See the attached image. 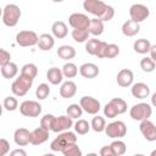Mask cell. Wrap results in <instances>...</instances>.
Wrapping results in <instances>:
<instances>
[{"mask_svg": "<svg viewBox=\"0 0 156 156\" xmlns=\"http://www.w3.org/2000/svg\"><path fill=\"white\" fill-rule=\"evenodd\" d=\"M77 143V136L73 132H62L61 134H58V136H56L51 144H50V149L52 151H63L68 145L71 144H76Z\"/></svg>", "mask_w": 156, "mask_h": 156, "instance_id": "obj_1", "label": "cell"}, {"mask_svg": "<svg viewBox=\"0 0 156 156\" xmlns=\"http://www.w3.org/2000/svg\"><path fill=\"white\" fill-rule=\"evenodd\" d=\"M21 9L16 4H7L2 10V23L7 27H15L21 18Z\"/></svg>", "mask_w": 156, "mask_h": 156, "instance_id": "obj_2", "label": "cell"}, {"mask_svg": "<svg viewBox=\"0 0 156 156\" xmlns=\"http://www.w3.org/2000/svg\"><path fill=\"white\" fill-rule=\"evenodd\" d=\"M33 80H34V79L20 74V77L16 78V79L13 80V83L11 84V91H12L13 95H16V96H24V95L29 91V89L32 88Z\"/></svg>", "mask_w": 156, "mask_h": 156, "instance_id": "obj_3", "label": "cell"}, {"mask_svg": "<svg viewBox=\"0 0 156 156\" xmlns=\"http://www.w3.org/2000/svg\"><path fill=\"white\" fill-rule=\"evenodd\" d=\"M152 113V107L146 104V102H140V104H135L134 106L130 107L129 110V115L134 121H146L149 119V117Z\"/></svg>", "mask_w": 156, "mask_h": 156, "instance_id": "obj_4", "label": "cell"}, {"mask_svg": "<svg viewBox=\"0 0 156 156\" xmlns=\"http://www.w3.org/2000/svg\"><path fill=\"white\" fill-rule=\"evenodd\" d=\"M39 37L33 30H21L16 34V43L20 46L27 48V46H34L38 45Z\"/></svg>", "mask_w": 156, "mask_h": 156, "instance_id": "obj_5", "label": "cell"}, {"mask_svg": "<svg viewBox=\"0 0 156 156\" xmlns=\"http://www.w3.org/2000/svg\"><path fill=\"white\" fill-rule=\"evenodd\" d=\"M105 133L108 138L119 139L127 134V126L122 121H115V122H111L106 126Z\"/></svg>", "mask_w": 156, "mask_h": 156, "instance_id": "obj_6", "label": "cell"}, {"mask_svg": "<svg viewBox=\"0 0 156 156\" xmlns=\"http://www.w3.org/2000/svg\"><path fill=\"white\" fill-rule=\"evenodd\" d=\"M150 15V10L147 6L143 5V4H133L130 7H129V16H130V20L136 22V23H140L143 21H145Z\"/></svg>", "mask_w": 156, "mask_h": 156, "instance_id": "obj_7", "label": "cell"}, {"mask_svg": "<svg viewBox=\"0 0 156 156\" xmlns=\"http://www.w3.org/2000/svg\"><path fill=\"white\" fill-rule=\"evenodd\" d=\"M20 112L26 117H38L41 113V105L38 101L26 100L20 105Z\"/></svg>", "mask_w": 156, "mask_h": 156, "instance_id": "obj_8", "label": "cell"}, {"mask_svg": "<svg viewBox=\"0 0 156 156\" xmlns=\"http://www.w3.org/2000/svg\"><path fill=\"white\" fill-rule=\"evenodd\" d=\"M83 7L89 13L96 16V18H100L107 7V4L100 0H85L83 2Z\"/></svg>", "mask_w": 156, "mask_h": 156, "instance_id": "obj_9", "label": "cell"}, {"mask_svg": "<svg viewBox=\"0 0 156 156\" xmlns=\"http://www.w3.org/2000/svg\"><path fill=\"white\" fill-rule=\"evenodd\" d=\"M68 23L73 29H89L90 18L84 13H72L68 17Z\"/></svg>", "mask_w": 156, "mask_h": 156, "instance_id": "obj_10", "label": "cell"}, {"mask_svg": "<svg viewBox=\"0 0 156 156\" xmlns=\"http://www.w3.org/2000/svg\"><path fill=\"white\" fill-rule=\"evenodd\" d=\"M79 105L83 108V111H85L89 115H98V112L100 111V101L93 96H82L79 100Z\"/></svg>", "mask_w": 156, "mask_h": 156, "instance_id": "obj_11", "label": "cell"}, {"mask_svg": "<svg viewBox=\"0 0 156 156\" xmlns=\"http://www.w3.org/2000/svg\"><path fill=\"white\" fill-rule=\"evenodd\" d=\"M139 129H140V133L143 134V136L147 140V141H155L156 140V126L146 119V121H143L139 126Z\"/></svg>", "mask_w": 156, "mask_h": 156, "instance_id": "obj_12", "label": "cell"}, {"mask_svg": "<svg viewBox=\"0 0 156 156\" xmlns=\"http://www.w3.org/2000/svg\"><path fill=\"white\" fill-rule=\"evenodd\" d=\"M73 126V119L68 116H58L55 118L54 126H52V132L55 133H62L67 132L71 127Z\"/></svg>", "mask_w": 156, "mask_h": 156, "instance_id": "obj_13", "label": "cell"}, {"mask_svg": "<svg viewBox=\"0 0 156 156\" xmlns=\"http://www.w3.org/2000/svg\"><path fill=\"white\" fill-rule=\"evenodd\" d=\"M32 132H29L27 128H18L13 133V140L18 146H26L30 143Z\"/></svg>", "mask_w": 156, "mask_h": 156, "instance_id": "obj_14", "label": "cell"}, {"mask_svg": "<svg viewBox=\"0 0 156 156\" xmlns=\"http://www.w3.org/2000/svg\"><path fill=\"white\" fill-rule=\"evenodd\" d=\"M133 80H134V74L128 68H123L117 73V84L122 88H128L133 85Z\"/></svg>", "mask_w": 156, "mask_h": 156, "instance_id": "obj_15", "label": "cell"}, {"mask_svg": "<svg viewBox=\"0 0 156 156\" xmlns=\"http://www.w3.org/2000/svg\"><path fill=\"white\" fill-rule=\"evenodd\" d=\"M79 73L82 77H84L87 79H93V78L98 77V74L100 73V69L95 63L87 62L79 67Z\"/></svg>", "mask_w": 156, "mask_h": 156, "instance_id": "obj_16", "label": "cell"}, {"mask_svg": "<svg viewBox=\"0 0 156 156\" xmlns=\"http://www.w3.org/2000/svg\"><path fill=\"white\" fill-rule=\"evenodd\" d=\"M130 93L134 98L136 99H146L150 95V88L147 84L139 82V83H134L130 88Z\"/></svg>", "mask_w": 156, "mask_h": 156, "instance_id": "obj_17", "label": "cell"}, {"mask_svg": "<svg viewBox=\"0 0 156 156\" xmlns=\"http://www.w3.org/2000/svg\"><path fill=\"white\" fill-rule=\"evenodd\" d=\"M48 139H49V130L44 129L43 127H39L32 132L30 144L32 145H40V144L45 143Z\"/></svg>", "mask_w": 156, "mask_h": 156, "instance_id": "obj_18", "label": "cell"}, {"mask_svg": "<svg viewBox=\"0 0 156 156\" xmlns=\"http://www.w3.org/2000/svg\"><path fill=\"white\" fill-rule=\"evenodd\" d=\"M76 93H77V85L72 80H66L60 87V95L63 99H71L76 95Z\"/></svg>", "mask_w": 156, "mask_h": 156, "instance_id": "obj_19", "label": "cell"}, {"mask_svg": "<svg viewBox=\"0 0 156 156\" xmlns=\"http://www.w3.org/2000/svg\"><path fill=\"white\" fill-rule=\"evenodd\" d=\"M55 45V39L54 35L49 34V33H44L41 35H39V41H38V46L41 51H48L51 50Z\"/></svg>", "mask_w": 156, "mask_h": 156, "instance_id": "obj_20", "label": "cell"}, {"mask_svg": "<svg viewBox=\"0 0 156 156\" xmlns=\"http://www.w3.org/2000/svg\"><path fill=\"white\" fill-rule=\"evenodd\" d=\"M46 79L49 80V83H51L52 85H57L62 82L63 79V73L62 69L57 68V67H51L48 69L46 72Z\"/></svg>", "mask_w": 156, "mask_h": 156, "instance_id": "obj_21", "label": "cell"}, {"mask_svg": "<svg viewBox=\"0 0 156 156\" xmlns=\"http://www.w3.org/2000/svg\"><path fill=\"white\" fill-rule=\"evenodd\" d=\"M51 32H52V35L57 39H63L67 34H68V29H67V26L65 22L62 21H56L52 23L51 26Z\"/></svg>", "mask_w": 156, "mask_h": 156, "instance_id": "obj_22", "label": "cell"}, {"mask_svg": "<svg viewBox=\"0 0 156 156\" xmlns=\"http://www.w3.org/2000/svg\"><path fill=\"white\" fill-rule=\"evenodd\" d=\"M140 30V26L139 23L132 21V20H128L123 23L122 26V33L126 35V37H134L139 33Z\"/></svg>", "mask_w": 156, "mask_h": 156, "instance_id": "obj_23", "label": "cell"}, {"mask_svg": "<svg viewBox=\"0 0 156 156\" xmlns=\"http://www.w3.org/2000/svg\"><path fill=\"white\" fill-rule=\"evenodd\" d=\"M89 33L94 37H99L104 32V22L100 18H90V24H89Z\"/></svg>", "mask_w": 156, "mask_h": 156, "instance_id": "obj_24", "label": "cell"}, {"mask_svg": "<svg viewBox=\"0 0 156 156\" xmlns=\"http://www.w3.org/2000/svg\"><path fill=\"white\" fill-rule=\"evenodd\" d=\"M57 56L62 60L68 61L76 56V49L71 45H61L57 49Z\"/></svg>", "mask_w": 156, "mask_h": 156, "instance_id": "obj_25", "label": "cell"}, {"mask_svg": "<svg viewBox=\"0 0 156 156\" xmlns=\"http://www.w3.org/2000/svg\"><path fill=\"white\" fill-rule=\"evenodd\" d=\"M133 49L135 52L138 54H146V52H150V49H151V44L147 39L145 38H140V39H136L133 44Z\"/></svg>", "mask_w": 156, "mask_h": 156, "instance_id": "obj_26", "label": "cell"}, {"mask_svg": "<svg viewBox=\"0 0 156 156\" xmlns=\"http://www.w3.org/2000/svg\"><path fill=\"white\" fill-rule=\"evenodd\" d=\"M17 73H18V67L13 62H10L5 66H1V74L6 79H11V78L16 77Z\"/></svg>", "mask_w": 156, "mask_h": 156, "instance_id": "obj_27", "label": "cell"}, {"mask_svg": "<svg viewBox=\"0 0 156 156\" xmlns=\"http://www.w3.org/2000/svg\"><path fill=\"white\" fill-rule=\"evenodd\" d=\"M90 126H91V129H93L94 132H96V133L105 132V129H106V122H105V118L101 117V116H99V115H96L95 117H93Z\"/></svg>", "mask_w": 156, "mask_h": 156, "instance_id": "obj_28", "label": "cell"}, {"mask_svg": "<svg viewBox=\"0 0 156 156\" xmlns=\"http://www.w3.org/2000/svg\"><path fill=\"white\" fill-rule=\"evenodd\" d=\"M89 30L88 29H73L72 30V39L77 43H87L89 40Z\"/></svg>", "mask_w": 156, "mask_h": 156, "instance_id": "obj_29", "label": "cell"}, {"mask_svg": "<svg viewBox=\"0 0 156 156\" xmlns=\"http://www.w3.org/2000/svg\"><path fill=\"white\" fill-rule=\"evenodd\" d=\"M21 74L22 76H26L28 78L34 79L37 77V74H38V67L34 63H26L21 68Z\"/></svg>", "mask_w": 156, "mask_h": 156, "instance_id": "obj_30", "label": "cell"}, {"mask_svg": "<svg viewBox=\"0 0 156 156\" xmlns=\"http://www.w3.org/2000/svg\"><path fill=\"white\" fill-rule=\"evenodd\" d=\"M62 73L66 78H74L78 74V67L73 62H67L62 66Z\"/></svg>", "mask_w": 156, "mask_h": 156, "instance_id": "obj_31", "label": "cell"}, {"mask_svg": "<svg viewBox=\"0 0 156 156\" xmlns=\"http://www.w3.org/2000/svg\"><path fill=\"white\" fill-rule=\"evenodd\" d=\"M90 128H91L90 123H89L88 121H85V119H78V121L74 123V130H76V133L79 134V135L87 134V133L90 130Z\"/></svg>", "mask_w": 156, "mask_h": 156, "instance_id": "obj_32", "label": "cell"}, {"mask_svg": "<svg viewBox=\"0 0 156 156\" xmlns=\"http://www.w3.org/2000/svg\"><path fill=\"white\" fill-rule=\"evenodd\" d=\"M66 112H67V116H68V117H71L72 119H74V118L82 117L83 108H82L80 105H78V104H71V105L67 107Z\"/></svg>", "mask_w": 156, "mask_h": 156, "instance_id": "obj_33", "label": "cell"}, {"mask_svg": "<svg viewBox=\"0 0 156 156\" xmlns=\"http://www.w3.org/2000/svg\"><path fill=\"white\" fill-rule=\"evenodd\" d=\"M110 147L112 149V151H113L117 156H122V155H124L126 151H127V146H126V144H124L122 140H115V141H112V143L110 144Z\"/></svg>", "mask_w": 156, "mask_h": 156, "instance_id": "obj_34", "label": "cell"}, {"mask_svg": "<svg viewBox=\"0 0 156 156\" xmlns=\"http://www.w3.org/2000/svg\"><path fill=\"white\" fill-rule=\"evenodd\" d=\"M55 116L51 115V113H46L41 117L40 119V127H43L44 129L46 130H52V126H54V122H55Z\"/></svg>", "mask_w": 156, "mask_h": 156, "instance_id": "obj_35", "label": "cell"}, {"mask_svg": "<svg viewBox=\"0 0 156 156\" xmlns=\"http://www.w3.org/2000/svg\"><path fill=\"white\" fill-rule=\"evenodd\" d=\"M155 67H156V63H155V61L151 57H147L146 56V57L141 58V61H140V68L144 72L150 73V72H152L155 69Z\"/></svg>", "mask_w": 156, "mask_h": 156, "instance_id": "obj_36", "label": "cell"}, {"mask_svg": "<svg viewBox=\"0 0 156 156\" xmlns=\"http://www.w3.org/2000/svg\"><path fill=\"white\" fill-rule=\"evenodd\" d=\"M50 94V88L46 83H41L38 85V88L35 89V96L39 100H45Z\"/></svg>", "mask_w": 156, "mask_h": 156, "instance_id": "obj_37", "label": "cell"}, {"mask_svg": "<svg viewBox=\"0 0 156 156\" xmlns=\"http://www.w3.org/2000/svg\"><path fill=\"white\" fill-rule=\"evenodd\" d=\"M100 43H101V40L96 39V38L89 39V40L85 43V51H87L88 54H90V55H95V54H96V50H98V48H99V45H100Z\"/></svg>", "mask_w": 156, "mask_h": 156, "instance_id": "obj_38", "label": "cell"}, {"mask_svg": "<svg viewBox=\"0 0 156 156\" xmlns=\"http://www.w3.org/2000/svg\"><path fill=\"white\" fill-rule=\"evenodd\" d=\"M2 106L6 111H15L18 107V101L15 96H6L2 101Z\"/></svg>", "mask_w": 156, "mask_h": 156, "instance_id": "obj_39", "label": "cell"}, {"mask_svg": "<svg viewBox=\"0 0 156 156\" xmlns=\"http://www.w3.org/2000/svg\"><path fill=\"white\" fill-rule=\"evenodd\" d=\"M110 102L117 108L118 115H122V113H124L127 111V107L128 106H127V102L123 99H121V98H113V99L110 100Z\"/></svg>", "mask_w": 156, "mask_h": 156, "instance_id": "obj_40", "label": "cell"}, {"mask_svg": "<svg viewBox=\"0 0 156 156\" xmlns=\"http://www.w3.org/2000/svg\"><path fill=\"white\" fill-rule=\"evenodd\" d=\"M62 154L63 156H82V150L77 144H71L62 151Z\"/></svg>", "mask_w": 156, "mask_h": 156, "instance_id": "obj_41", "label": "cell"}, {"mask_svg": "<svg viewBox=\"0 0 156 156\" xmlns=\"http://www.w3.org/2000/svg\"><path fill=\"white\" fill-rule=\"evenodd\" d=\"M118 54H119V46L117 44H107L105 58H113L118 56Z\"/></svg>", "mask_w": 156, "mask_h": 156, "instance_id": "obj_42", "label": "cell"}, {"mask_svg": "<svg viewBox=\"0 0 156 156\" xmlns=\"http://www.w3.org/2000/svg\"><path fill=\"white\" fill-rule=\"evenodd\" d=\"M104 115L107 117V118H115L117 115H118V111L117 108L111 104V102H107L104 107Z\"/></svg>", "mask_w": 156, "mask_h": 156, "instance_id": "obj_43", "label": "cell"}, {"mask_svg": "<svg viewBox=\"0 0 156 156\" xmlns=\"http://www.w3.org/2000/svg\"><path fill=\"white\" fill-rule=\"evenodd\" d=\"M113 16H115V10H113V7L110 6V5H107V7H106L105 12L102 13V16L100 17V20H101L102 22H108V21H111V20L113 18Z\"/></svg>", "mask_w": 156, "mask_h": 156, "instance_id": "obj_44", "label": "cell"}, {"mask_svg": "<svg viewBox=\"0 0 156 156\" xmlns=\"http://www.w3.org/2000/svg\"><path fill=\"white\" fill-rule=\"evenodd\" d=\"M11 62V55L7 50L5 49H0V66H5L7 63Z\"/></svg>", "mask_w": 156, "mask_h": 156, "instance_id": "obj_45", "label": "cell"}, {"mask_svg": "<svg viewBox=\"0 0 156 156\" xmlns=\"http://www.w3.org/2000/svg\"><path fill=\"white\" fill-rule=\"evenodd\" d=\"M9 151H10V143L6 139L1 138L0 139V156H5Z\"/></svg>", "mask_w": 156, "mask_h": 156, "instance_id": "obj_46", "label": "cell"}, {"mask_svg": "<svg viewBox=\"0 0 156 156\" xmlns=\"http://www.w3.org/2000/svg\"><path fill=\"white\" fill-rule=\"evenodd\" d=\"M106 49H107V43L105 41H101L98 50H96V54L95 56L99 57V58H105V55H106Z\"/></svg>", "mask_w": 156, "mask_h": 156, "instance_id": "obj_47", "label": "cell"}, {"mask_svg": "<svg viewBox=\"0 0 156 156\" xmlns=\"http://www.w3.org/2000/svg\"><path fill=\"white\" fill-rule=\"evenodd\" d=\"M100 156H117V155L112 151L110 145H106V146H102L100 149Z\"/></svg>", "mask_w": 156, "mask_h": 156, "instance_id": "obj_48", "label": "cell"}, {"mask_svg": "<svg viewBox=\"0 0 156 156\" xmlns=\"http://www.w3.org/2000/svg\"><path fill=\"white\" fill-rule=\"evenodd\" d=\"M10 156H27V152L23 149H15L10 152Z\"/></svg>", "mask_w": 156, "mask_h": 156, "instance_id": "obj_49", "label": "cell"}, {"mask_svg": "<svg viewBox=\"0 0 156 156\" xmlns=\"http://www.w3.org/2000/svg\"><path fill=\"white\" fill-rule=\"evenodd\" d=\"M150 57L156 62V45H151V49H150Z\"/></svg>", "mask_w": 156, "mask_h": 156, "instance_id": "obj_50", "label": "cell"}, {"mask_svg": "<svg viewBox=\"0 0 156 156\" xmlns=\"http://www.w3.org/2000/svg\"><path fill=\"white\" fill-rule=\"evenodd\" d=\"M151 104L156 107V91L152 94V96H151Z\"/></svg>", "mask_w": 156, "mask_h": 156, "instance_id": "obj_51", "label": "cell"}, {"mask_svg": "<svg viewBox=\"0 0 156 156\" xmlns=\"http://www.w3.org/2000/svg\"><path fill=\"white\" fill-rule=\"evenodd\" d=\"M85 156H98V154H95V152H90V154H87Z\"/></svg>", "mask_w": 156, "mask_h": 156, "instance_id": "obj_52", "label": "cell"}, {"mask_svg": "<svg viewBox=\"0 0 156 156\" xmlns=\"http://www.w3.org/2000/svg\"><path fill=\"white\" fill-rule=\"evenodd\" d=\"M150 156H156V150H152L151 154H150Z\"/></svg>", "mask_w": 156, "mask_h": 156, "instance_id": "obj_53", "label": "cell"}, {"mask_svg": "<svg viewBox=\"0 0 156 156\" xmlns=\"http://www.w3.org/2000/svg\"><path fill=\"white\" fill-rule=\"evenodd\" d=\"M43 156H55L54 154H45V155H43Z\"/></svg>", "mask_w": 156, "mask_h": 156, "instance_id": "obj_54", "label": "cell"}, {"mask_svg": "<svg viewBox=\"0 0 156 156\" xmlns=\"http://www.w3.org/2000/svg\"><path fill=\"white\" fill-rule=\"evenodd\" d=\"M134 156H145V155H143V154H135Z\"/></svg>", "mask_w": 156, "mask_h": 156, "instance_id": "obj_55", "label": "cell"}]
</instances>
